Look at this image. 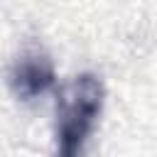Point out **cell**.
<instances>
[{"label":"cell","mask_w":157,"mask_h":157,"mask_svg":"<svg viewBox=\"0 0 157 157\" xmlns=\"http://www.w3.org/2000/svg\"><path fill=\"white\" fill-rule=\"evenodd\" d=\"M56 81V74H54V66H52V59L39 54V52H29V54H22L12 71H10V83H12V91L22 98V101H32V98H39L44 96Z\"/></svg>","instance_id":"7a4b0ae2"},{"label":"cell","mask_w":157,"mask_h":157,"mask_svg":"<svg viewBox=\"0 0 157 157\" xmlns=\"http://www.w3.org/2000/svg\"><path fill=\"white\" fill-rule=\"evenodd\" d=\"M105 88L96 74H78L61 93L56 103V150L64 157L83 152L101 110Z\"/></svg>","instance_id":"6da1fadb"}]
</instances>
